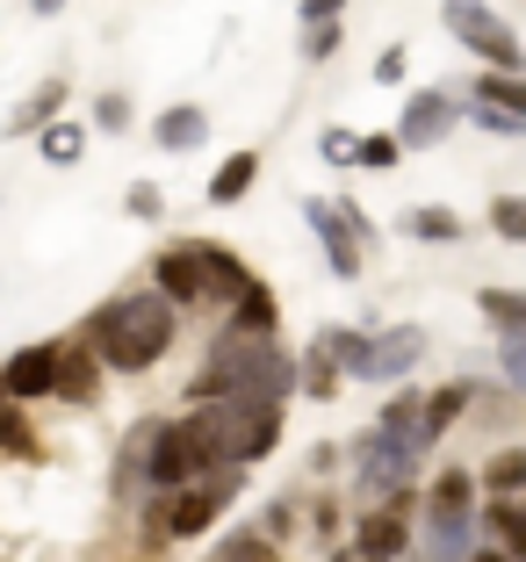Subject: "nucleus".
I'll use <instances>...</instances> for the list:
<instances>
[{
	"label": "nucleus",
	"mask_w": 526,
	"mask_h": 562,
	"mask_svg": "<svg viewBox=\"0 0 526 562\" xmlns=\"http://www.w3.org/2000/svg\"><path fill=\"white\" fill-rule=\"evenodd\" d=\"M289 390H296V361L275 353L267 339H246V331H224L210 347V368L188 382L195 404H253V412H281Z\"/></svg>",
	"instance_id": "nucleus-1"
},
{
	"label": "nucleus",
	"mask_w": 526,
	"mask_h": 562,
	"mask_svg": "<svg viewBox=\"0 0 526 562\" xmlns=\"http://www.w3.org/2000/svg\"><path fill=\"white\" fill-rule=\"evenodd\" d=\"M174 325H181V317H174L166 296H115V303H101V317H94V361L115 368V375H145V368L174 347Z\"/></svg>",
	"instance_id": "nucleus-2"
},
{
	"label": "nucleus",
	"mask_w": 526,
	"mask_h": 562,
	"mask_svg": "<svg viewBox=\"0 0 526 562\" xmlns=\"http://www.w3.org/2000/svg\"><path fill=\"white\" fill-rule=\"evenodd\" d=\"M152 281H159V296L181 311V303H231L246 296L253 274L238 260H231L224 246H210V238H181V246H166L159 267H152Z\"/></svg>",
	"instance_id": "nucleus-3"
},
{
	"label": "nucleus",
	"mask_w": 526,
	"mask_h": 562,
	"mask_svg": "<svg viewBox=\"0 0 526 562\" xmlns=\"http://www.w3.org/2000/svg\"><path fill=\"white\" fill-rule=\"evenodd\" d=\"M210 476H224V469H216V454H210V440H202L195 418L145 432V483H159L166 497L195 491V483H210Z\"/></svg>",
	"instance_id": "nucleus-4"
},
{
	"label": "nucleus",
	"mask_w": 526,
	"mask_h": 562,
	"mask_svg": "<svg viewBox=\"0 0 526 562\" xmlns=\"http://www.w3.org/2000/svg\"><path fill=\"white\" fill-rule=\"evenodd\" d=\"M195 426L210 440L216 469H246L260 454H275L281 440V412H253V404H210V412H195Z\"/></svg>",
	"instance_id": "nucleus-5"
},
{
	"label": "nucleus",
	"mask_w": 526,
	"mask_h": 562,
	"mask_svg": "<svg viewBox=\"0 0 526 562\" xmlns=\"http://www.w3.org/2000/svg\"><path fill=\"white\" fill-rule=\"evenodd\" d=\"M404 483H412V454L390 447L382 432H368V440L354 447V491L382 513V505H404Z\"/></svg>",
	"instance_id": "nucleus-6"
},
{
	"label": "nucleus",
	"mask_w": 526,
	"mask_h": 562,
	"mask_svg": "<svg viewBox=\"0 0 526 562\" xmlns=\"http://www.w3.org/2000/svg\"><path fill=\"white\" fill-rule=\"evenodd\" d=\"M231 497H238V469H224V476L195 483V491H181V497H166L159 513H152V533H174V541H188V533H202L216 513H224Z\"/></svg>",
	"instance_id": "nucleus-7"
},
{
	"label": "nucleus",
	"mask_w": 526,
	"mask_h": 562,
	"mask_svg": "<svg viewBox=\"0 0 526 562\" xmlns=\"http://www.w3.org/2000/svg\"><path fill=\"white\" fill-rule=\"evenodd\" d=\"M440 22H447V30H455L469 50H477L491 72H519V36H512L505 22L491 15V8H461V0H455V8H440Z\"/></svg>",
	"instance_id": "nucleus-8"
},
{
	"label": "nucleus",
	"mask_w": 526,
	"mask_h": 562,
	"mask_svg": "<svg viewBox=\"0 0 526 562\" xmlns=\"http://www.w3.org/2000/svg\"><path fill=\"white\" fill-rule=\"evenodd\" d=\"M368 361H376V339L368 331H346V325H325L311 339V353H303V368H317L311 375V390H332V375H368Z\"/></svg>",
	"instance_id": "nucleus-9"
},
{
	"label": "nucleus",
	"mask_w": 526,
	"mask_h": 562,
	"mask_svg": "<svg viewBox=\"0 0 526 562\" xmlns=\"http://www.w3.org/2000/svg\"><path fill=\"white\" fill-rule=\"evenodd\" d=\"M469 116L497 137H519L526 131V80L519 72H483L477 94H469Z\"/></svg>",
	"instance_id": "nucleus-10"
},
{
	"label": "nucleus",
	"mask_w": 526,
	"mask_h": 562,
	"mask_svg": "<svg viewBox=\"0 0 526 562\" xmlns=\"http://www.w3.org/2000/svg\"><path fill=\"white\" fill-rule=\"evenodd\" d=\"M58 382H66V347H22L8 361V404L58 397Z\"/></svg>",
	"instance_id": "nucleus-11"
},
{
	"label": "nucleus",
	"mask_w": 526,
	"mask_h": 562,
	"mask_svg": "<svg viewBox=\"0 0 526 562\" xmlns=\"http://www.w3.org/2000/svg\"><path fill=\"white\" fill-rule=\"evenodd\" d=\"M455 116H461V109H455V94H433V87H426V94H412V101H404V116H396V145H404V151L440 145V137L455 131Z\"/></svg>",
	"instance_id": "nucleus-12"
},
{
	"label": "nucleus",
	"mask_w": 526,
	"mask_h": 562,
	"mask_svg": "<svg viewBox=\"0 0 526 562\" xmlns=\"http://www.w3.org/2000/svg\"><path fill=\"white\" fill-rule=\"evenodd\" d=\"M426 562H477V513H433L426 505V541H418Z\"/></svg>",
	"instance_id": "nucleus-13"
},
{
	"label": "nucleus",
	"mask_w": 526,
	"mask_h": 562,
	"mask_svg": "<svg viewBox=\"0 0 526 562\" xmlns=\"http://www.w3.org/2000/svg\"><path fill=\"white\" fill-rule=\"evenodd\" d=\"M303 216H311V232L325 238L332 274H339V281H354V274H361V232H354V224H346V216L332 210V202H303Z\"/></svg>",
	"instance_id": "nucleus-14"
},
{
	"label": "nucleus",
	"mask_w": 526,
	"mask_h": 562,
	"mask_svg": "<svg viewBox=\"0 0 526 562\" xmlns=\"http://www.w3.org/2000/svg\"><path fill=\"white\" fill-rule=\"evenodd\" d=\"M418 353H426V331H418V325L382 331V339H376V361H368V375H361V382H396V375H412Z\"/></svg>",
	"instance_id": "nucleus-15"
},
{
	"label": "nucleus",
	"mask_w": 526,
	"mask_h": 562,
	"mask_svg": "<svg viewBox=\"0 0 526 562\" xmlns=\"http://www.w3.org/2000/svg\"><path fill=\"white\" fill-rule=\"evenodd\" d=\"M404 541H412V519H404V505H382V513L361 519V555H368V562L404 555Z\"/></svg>",
	"instance_id": "nucleus-16"
},
{
	"label": "nucleus",
	"mask_w": 526,
	"mask_h": 562,
	"mask_svg": "<svg viewBox=\"0 0 526 562\" xmlns=\"http://www.w3.org/2000/svg\"><path fill=\"white\" fill-rule=\"evenodd\" d=\"M202 137H210V116H202L195 101H181V109H166V116L152 123V145L159 151H195Z\"/></svg>",
	"instance_id": "nucleus-17"
},
{
	"label": "nucleus",
	"mask_w": 526,
	"mask_h": 562,
	"mask_svg": "<svg viewBox=\"0 0 526 562\" xmlns=\"http://www.w3.org/2000/svg\"><path fill=\"white\" fill-rule=\"evenodd\" d=\"M477 476H483V491H491L497 505H512V497L526 491V447H497V454L477 469Z\"/></svg>",
	"instance_id": "nucleus-18"
},
{
	"label": "nucleus",
	"mask_w": 526,
	"mask_h": 562,
	"mask_svg": "<svg viewBox=\"0 0 526 562\" xmlns=\"http://www.w3.org/2000/svg\"><path fill=\"white\" fill-rule=\"evenodd\" d=\"M253 181H260V159H253V151H231V159L210 173V202H216V210H231V202H246Z\"/></svg>",
	"instance_id": "nucleus-19"
},
{
	"label": "nucleus",
	"mask_w": 526,
	"mask_h": 562,
	"mask_svg": "<svg viewBox=\"0 0 526 562\" xmlns=\"http://www.w3.org/2000/svg\"><path fill=\"white\" fill-rule=\"evenodd\" d=\"M477 311L491 317L505 339H526V289H477Z\"/></svg>",
	"instance_id": "nucleus-20"
},
{
	"label": "nucleus",
	"mask_w": 526,
	"mask_h": 562,
	"mask_svg": "<svg viewBox=\"0 0 526 562\" xmlns=\"http://www.w3.org/2000/svg\"><path fill=\"white\" fill-rule=\"evenodd\" d=\"M231 331H246V339H267V331H275V289H267V281H253L246 296H238Z\"/></svg>",
	"instance_id": "nucleus-21"
},
{
	"label": "nucleus",
	"mask_w": 526,
	"mask_h": 562,
	"mask_svg": "<svg viewBox=\"0 0 526 562\" xmlns=\"http://www.w3.org/2000/svg\"><path fill=\"white\" fill-rule=\"evenodd\" d=\"M477 483L483 476H469V469H440L433 476V513H477Z\"/></svg>",
	"instance_id": "nucleus-22"
},
{
	"label": "nucleus",
	"mask_w": 526,
	"mask_h": 562,
	"mask_svg": "<svg viewBox=\"0 0 526 562\" xmlns=\"http://www.w3.org/2000/svg\"><path fill=\"white\" fill-rule=\"evenodd\" d=\"M461 412H469V382H447V390H433V397H426V432L440 440V432L455 426Z\"/></svg>",
	"instance_id": "nucleus-23"
},
{
	"label": "nucleus",
	"mask_w": 526,
	"mask_h": 562,
	"mask_svg": "<svg viewBox=\"0 0 526 562\" xmlns=\"http://www.w3.org/2000/svg\"><path fill=\"white\" fill-rule=\"evenodd\" d=\"M36 151H44L51 166H80V151H87V131H80V123H51V131L36 137Z\"/></svg>",
	"instance_id": "nucleus-24"
},
{
	"label": "nucleus",
	"mask_w": 526,
	"mask_h": 562,
	"mask_svg": "<svg viewBox=\"0 0 526 562\" xmlns=\"http://www.w3.org/2000/svg\"><path fill=\"white\" fill-rule=\"evenodd\" d=\"M404 232L426 238V246H455V238H461V216L455 210H412V216H404Z\"/></svg>",
	"instance_id": "nucleus-25"
},
{
	"label": "nucleus",
	"mask_w": 526,
	"mask_h": 562,
	"mask_svg": "<svg viewBox=\"0 0 526 562\" xmlns=\"http://www.w3.org/2000/svg\"><path fill=\"white\" fill-rule=\"evenodd\" d=\"M94 390H101V361L66 353V382H58V397H66V404H94Z\"/></svg>",
	"instance_id": "nucleus-26"
},
{
	"label": "nucleus",
	"mask_w": 526,
	"mask_h": 562,
	"mask_svg": "<svg viewBox=\"0 0 526 562\" xmlns=\"http://www.w3.org/2000/svg\"><path fill=\"white\" fill-rule=\"evenodd\" d=\"M491 533H497V548H505L512 562H526V513L519 505H491Z\"/></svg>",
	"instance_id": "nucleus-27"
},
{
	"label": "nucleus",
	"mask_w": 526,
	"mask_h": 562,
	"mask_svg": "<svg viewBox=\"0 0 526 562\" xmlns=\"http://www.w3.org/2000/svg\"><path fill=\"white\" fill-rule=\"evenodd\" d=\"M58 101H66V80H58V87H44V94H30V101H22V109H15V131H36V137H44L51 131V109H58Z\"/></svg>",
	"instance_id": "nucleus-28"
},
{
	"label": "nucleus",
	"mask_w": 526,
	"mask_h": 562,
	"mask_svg": "<svg viewBox=\"0 0 526 562\" xmlns=\"http://www.w3.org/2000/svg\"><path fill=\"white\" fill-rule=\"evenodd\" d=\"M491 232L519 246V238H526V195H497L491 202Z\"/></svg>",
	"instance_id": "nucleus-29"
},
{
	"label": "nucleus",
	"mask_w": 526,
	"mask_h": 562,
	"mask_svg": "<svg viewBox=\"0 0 526 562\" xmlns=\"http://www.w3.org/2000/svg\"><path fill=\"white\" fill-rule=\"evenodd\" d=\"M0 440H8V454H15V462H36V440H30L22 404H8V412H0Z\"/></svg>",
	"instance_id": "nucleus-30"
},
{
	"label": "nucleus",
	"mask_w": 526,
	"mask_h": 562,
	"mask_svg": "<svg viewBox=\"0 0 526 562\" xmlns=\"http://www.w3.org/2000/svg\"><path fill=\"white\" fill-rule=\"evenodd\" d=\"M216 562H281V555H275V541H267V533H231Z\"/></svg>",
	"instance_id": "nucleus-31"
},
{
	"label": "nucleus",
	"mask_w": 526,
	"mask_h": 562,
	"mask_svg": "<svg viewBox=\"0 0 526 562\" xmlns=\"http://www.w3.org/2000/svg\"><path fill=\"white\" fill-rule=\"evenodd\" d=\"M317 151H325V166H354V159H361V137L325 131V137H317Z\"/></svg>",
	"instance_id": "nucleus-32"
},
{
	"label": "nucleus",
	"mask_w": 526,
	"mask_h": 562,
	"mask_svg": "<svg viewBox=\"0 0 526 562\" xmlns=\"http://www.w3.org/2000/svg\"><path fill=\"white\" fill-rule=\"evenodd\" d=\"M497 368H505L512 390H526V339H505V347H497Z\"/></svg>",
	"instance_id": "nucleus-33"
},
{
	"label": "nucleus",
	"mask_w": 526,
	"mask_h": 562,
	"mask_svg": "<svg viewBox=\"0 0 526 562\" xmlns=\"http://www.w3.org/2000/svg\"><path fill=\"white\" fill-rule=\"evenodd\" d=\"M94 123H101V131H123V123H131V101H123V94H101L94 101Z\"/></svg>",
	"instance_id": "nucleus-34"
},
{
	"label": "nucleus",
	"mask_w": 526,
	"mask_h": 562,
	"mask_svg": "<svg viewBox=\"0 0 526 562\" xmlns=\"http://www.w3.org/2000/svg\"><path fill=\"white\" fill-rule=\"evenodd\" d=\"M376 80H382V87H404V44H382V58H376Z\"/></svg>",
	"instance_id": "nucleus-35"
},
{
	"label": "nucleus",
	"mask_w": 526,
	"mask_h": 562,
	"mask_svg": "<svg viewBox=\"0 0 526 562\" xmlns=\"http://www.w3.org/2000/svg\"><path fill=\"white\" fill-rule=\"evenodd\" d=\"M396 151H404V145H396V131L390 137H368V145H361V166H396Z\"/></svg>",
	"instance_id": "nucleus-36"
},
{
	"label": "nucleus",
	"mask_w": 526,
	"mask_h": 562,
	"mask_svg": "<svg viewBox=\"0 0 526 562\" xmlns=\"http://www.w3.org/2000/svg\"><path fill=\"white\" fill-rule=\"evenodd\" d=\"M131 216H145V224L159 216V188H152V181H137V188H131Z\"/></svg>",
	"instance_id": "nucleus-37"
},
{
	"label": "nucleus",
	"mask_w": 526,
	"mask_h": 562,
	"mask_svg": "<svg viewBox=\"0 0 526 562\" xmlns=\"http://www.w3.org/2000/svg\"><path fill=\"white\" fill-rule=\"evenodd\" d=\"M477 562H512V555H505V548H483V555H477Z\"/></svg>",
	"instance_id": "nucleus-38"
}]
</instances>
